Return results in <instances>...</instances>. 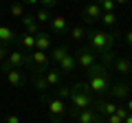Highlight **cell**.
Masks as SVG:
<instances>
[{"instance_id": "1", "label": "cell", "mask_w": 132, "mask_h": 123, "mask_svg": "<svg viewBox=\"0 0 132 123\" xmlns=\"http://www.w3.org/2000/svg\"><path fill=\"white\" fill-rule=\"evenodd\" d=\"M86 38H88V48L95 55H101V66H110L112 59L117 57V53H114V42H117L119 33L90 27V29H86Z\"/></svg>"}, {"instance_id": "2", "label": "cell", "mask_w": 132, "mask_h": 123, "mask_svg": "<svg viewBox=\"0 0 132 123\" xmlns=\"http://www.w3.org/2000/svg\"><path fill=\"white\" fill-rule=\"evenodd\" d=\"M88 88L93 95H110V86H112V81H110L108 73H106V66H101V64H95L93 68H88Z\"/></svg>"}, {"instance_id": "3", "label": "cell", "mask_w": 132, "mask_h": 123, "mask_svg": "<svg viewBox=\"0 0 132 123\" xmlns=\"http://www.w3.org/2000/svg\"><path fill=\"white\" fill-rule=\"evenodd\" d=\"M71 97H68V101H71V112L73 114H77V112H81V110H88V108H93L95 106V97H93V92H90V88L86 84H75V86H71Z\"/></svg>"}, {"instance_id": "4", "label": "cell", "mask_w": 132, "mask_h": 123, "mask_svg": "<svg viewBox=\"0 0 132 123\" xmlns=\"http://www.w3.org/2000/svg\"><path fill=\"white\" fill-rule=\"evenodd\" d=\"M44 103H46V110H48V117H51L53 123H60L62 119L66 117V112H68V106H66V101L57 99V97H44Z\"/></svg>"}, {"instance_id": "5", "label": "cell", "mask_w": 132, "mask_h": 123, "mask_svg": "<svg viewBox=\"0 0 132 123\" xmlns=\"http://www.w3.org/2000/svg\"><path fill=\"white\" fill-rule=\"evenodd\" d=\"M27 66V53L24 51H9L7 53V59L2 61V68H22Z\"/></svg>"}, {"instance_id": "6", "label": "cell", "mask_w": 132, "mask_h": 123, "mask_svg": "<svg viewBox=\"0 0 132 123\" xmlns=\"http://www.w3.org/2000/svg\"><path fill=\"white\" fill-rule=\"evenodd\" d=\"M75 59H77V66L84 68V71H88V68H93L95 64H97V55H95L88 46L79 48V51H77V55H75Z\"/></svg>"}, {"instance_id": "7", "label": "cell", "mask_w": 132, "mask_h": 123, "mask_svg": "<svg viewBox=\"0 0 132 123\" xmlns=\"http://www.w3.org/2000/svg\"><path fill=\"white\" fill-rule=\"evenodd\" d=\"M5 77H7V81H9V86H13V88H22V86L27 84V77H24L22 68H7Z\"/></svg>"}, {"instance_id": "8", "label": "cell", "mask_w": 132, "mask_h": 123, "mask_svg": "<svg viewBox=\"0 0 132 123\" xmlns=\"http://www.w3.org/2000/svg\"><path fill=\"white\" fill-rule=\"evenodd\" d=\"M112 66H114V71H117L119 75H130L132 73V61H130V57H126V55H117L112 59Z\"/></svg>"}, {"instance_id": "9", "label": "cell", "mask_w": 132, "mask_h": 123, "mask_svg": "<svg viewBox=\"0 0 132 123\" xmlns=\"http://www.w3.org/2000/svg\"><path fill=\"white\" fill-rule=\"evenodd\" d=\"M9 44H18V35L11 27L0 24V46H9Z\"/></svg>"}, {"instance_id": "10", "label": "cell", "mask_w": 132, "mask_h": 123, "mask_svg": "<svg viewBox=\"0 0 132 123\" xmlns=\"http://www.w3.org/2000/svg\"><path fill=\"white\" fill-rule=\"evenodd\" d=\"M130 92H132L130 84H123V81L110 86V95H112L114 99H119V101H121V99H128V97H130Z\"/></svg>"}, {"instance_id": "11", "label": "cell", "mask_w": 132, "mask_h": 123, "mask_svg": "<svg viewBox=\"0 0 132 123\" xmlns=\"http://www.w3.org/2000/svg\"><path fill=\"white\" fill-rule=\"evenodd\" d=\"M20 22L24 24V31H27L29 35H38L40 33V24H38V20H35V15L24 13L22 18H20Z\"/></svg>"}, {"instance_id": "12", "label": "cell", "mask_w": 132, "mask_h": 123, "mask_svg": "<svg viewBox=\"0 0 132 123\" xmlns=\"http://www.w3.org/2000/svg\"><path fill=\"white\" fill-rule=\"evenodd\" d=\"M73 119H75L77 123H95L99 119V112L95 108H88V110H81V112L73 114Z\"/></svg>"}, {"instance_id": "13", "label": "cell", "mask_w": 132, "mask_h": 123, "mask_svg": "<svg viewBox=\"0 0 132 123\" xmlns=\"http://www.w3.org/2000/svg\"><path fill=\"white\" fill-rule=\"evenodd\" d=\"M101 13H104V11L99 9L97 2H90V5H86V9H84V20L86 22H99Z\"/></svg>"}, {"instance_id": "14", "label": "cell", "mask_w": 132, "mask_h": 123, "mask_svg": "<svg viewBox=\"0 0 132 123\" xmlns=\"http://www.w3.org/2000/svg\"><path fill=\"white\" fill-rule=\"evenodd\" d=\"M53 48V42H51V35L48 33H42L40 31L35 35V51H42V53H48Z\"/></svg>"}, {"instance_id": "15", "label": "cell", "mask_w": 132, "mask_h": 123, "mask_svg": "<svg viewBox=\"0 0 132 123\" xmlns=\"http://www.w3.org/2000/svg\"><path fill=\"white\" fill-rule=\"evenodd\" d=\"M48 24H51V31H53V33H57V35H60V33H66V29H68L64 15H53Z\"/></svg>"}, {"instance_id": "16", "label": "cell", "mask_w": 132, "mask_h": 123, "mask_svg": "<svg viewBox=\"0 0 132 123\" xmlns=\"http://www.w3.org/2000/svg\"><path fill=\"white\" fill-rule=\"evenodd\" d=\"M18 44H20V51H24V53H33V51H35V35L24 33L22 38H18Z\"/></svg>"}, {"instance_id": "17", "label": "cell", "mask_w": 132, "mask_h": 123, "mask_svg": "<svg viewBox=\"0 0 132 123\" xmlns=\"http://www.w3.org/2000/svg\"><path fill=\"white\" fill-rule=\"evenodd\" d=\"M44 79H46V84H48V88H55V86H60L62 84V73L57 71H53V68H46L44 71Z\"/></svg>"}, {"instance_id": "18", "label": "cell", "mask_w": 132, "mask_h": 123, "mask_svg": "<svg viewBox=\"0 0 132 123\" xmlns=\"http://www.w3.org/2000/svg\"><path fill=\"white\" fill-rule=\"evenodd\" d=\"M57 66H60L62 73H71V71H75V68H77V59H75V55H73V53H68V55H66L64 59L57 64Z\"/></svg>"}, {"instance_id": "19", "label": "cell", "mask_w": 132, "mask_h": 123, "mask_svg": "<svg viewBox=\"0 0 132 123\" xmlns=\"http://www.w3.org/2000/svg\"><path fill=\"white\" fill-rule=\"evenodd\" d=\"M66 55H68V48H66V46H55L51 53H48V59H51L53 64H60Z\"/></svg>"}, {"instance_id": "20", "label": "cell", "mask_w": 132, "mask_h": 123, "mask_svg": "<svg viewBox=\"0 0 132 123\" xmlns=\"http://www.w3.org/2000/svg\"><path fill=\"white\" fill-rule=\"evenodd\" d=\"M33 86L38 88L40 95H44L48 90V84H46V79H44V73H33Z\"/></svg>"}, {"instance_id": "21", "label": "cell", "mask_w": 132, "mask_h": 123, "mask_svg": "<svg viewBox=\"0 0 132 123\" xmlns=\"http://www.w3.org/2000/svg\"><path fill=\"white\" fill-rule=\"evenodd\" d=\"M99 22L104 24L106 29H114V27H117V22H119V18H117V13H114V11H110V13H101Z\"/></svg>"}, {"instance_id": "22", "label": "cell", "mask_w": 132, "mask_h": 123, "mask_svg": "<svg viewBox=\"0 0 132 123\" xmlns=\"http://www.w3.org/2000/svg\"><path fill=\"white\" fill-rule=\"evenodd\" d=\"M33 15H35V20H38L40 27H42V24H46V22H51V18H53V15H51V9H46V7H40Z\"/></svg>"}, {"instance_id": "23", "label": "cell", "mask_w": 132, "mask_h": 123, "mask_svg": "<svg viewBox=\"0 0 132 123\" xmlns=\"http://www.w3.org/2000/svg\"><path fill=\"white\" fill-rule=\"evenodd\" d=\"M71 38L75 40V42H79V40L86 38V27H81V24H77V27L71 29Z\"/></svg>"}, {"instance_id": "24", "label": "cell", "mask_w": 132, "mask_h": 123, "mask_svg": "<svg viewBox=\"0 0 132 123\" xmlns=\"http://www.w3.org/2000/svg\"><path fill=\"white\" fill-rule=\"evenodd\" d=\"M9 13L13 15V18H18V20H20L24 13H27V11H24V5H22V2H13V5L9 7Z\"/></svg>"}, {"instance_id": "25", "label": "cell", "mask_w": 132, "mask_h": 123, "mask_svg": "<svg viewBox=\"0 0 132 123\" xmlns=\"http://www.w3.org/2000/svg\"><path fill=\"white\" fill-rule=\"evenodd\" d=\"M95 2H97L99 5V9L104 11V13H110V11H114V0H95Z\"/></svg>"}, {"instance_id": "26", "label": "cell", "mask_w": 132, "mask_h": 123, "mask_svg": "<svg viewBox=\"0 0 132 123\" xmlns=\"http://www.w3.org/2000/svg\"><path fill=\"white\" fill-rule=\"evenodd\" d=\"M71 86H60V88H57V99H62V101H66V99H68V97H71Z\"/></svg>"}, {"instance_id": "27", "label": "cell", "mask_w": 132, "mask_h": 123, "mask_svg": "<svg viewBox=\"0 0 132 123\" xmlns=\"http://www.w3.org/2000/svg\"><path fill=\"white\" fill-rule=\"evenodd\" d=\"M40 5L46 7V9H55V7H57V0H40Z\"/></svg>"}, {"instance_id": "28", "label": "cell", "mask_w": 132, "mask_h": 123, "mask_svg": "<svg viewBox=\"0 0 132 123\" xmlns=\"http://www.w3.org/2000/svg\"><path fill=\"white\" fill-rule=\"evenodd\" d=\"M5 123H22V119H20L18 114H9V117L5 119Z\"/></svg>"}, {"instance_id": "29", "label": "cell", "mask_w": 132, "mask_h": 123, "mask_svg": "<svg viewBox=\"0 0 132 123\" xmlns=\"http://www.w3.org/2000/svg\"><path fill=\"white\" fill-rule=\"evenodd\" d=\"M106 123H123V119L117 117V114H110V117L106 119Z\"/></svg>"}, {"instance_id": "30", "label": "cell", "mask_w": 132, "mask_h": 123, "mask_svg": "<svg viewBox=\"0 0 132 123\" xmlns=\"http://www.w3.org/2000/svg\"><path fill=\"white\" fill-rule=\"evenodd\" d=\"M7 53H9V51H7V46H0V66H2V61L7 59Z\"/></svg>"}, {"instance_id": "31", "label": "cell", "mask_w": 132, "mask_h": 123, "mask_svg": "<svg viewBox=\"0 0 132 123\" xmlns=\"http://www.w3.org/2000/svg\"><path fill=\"white\" fill-rule=\"evenodd\" d=\"M123 42H126L128 46H132V31H128V33H123Z\"/></svg>"}, {"instance_id": "32", "label": "cell", "mask_w": 132, "mask_h": 123, "mask_svg": "<svg viewBox=\"0 0 132 123\" xmlns=\"http://www.w3.org/2000/svg\"><path fill=\"white\" fill-rule=\"evenodd\" d=\"M126 108H128V112H132V97H128V106Z\"/></svg>"}, {"instance_id": "33", "label": "cell", "mask_w": 132, "mask_h": 123, "mask_svg": "<svg viewBox=\"0 0 132 123\" xmlns=\"http://www.w3.org/2000/svg\"><path fill=\"white\" fill-rule=\"evenodd\" d=\"M22 2H24V5H38L40 0H22Z\"/></svg>"}, {"instance_id": "34", "label": "cell", "mask_w": 132, "mask_h": 123, "mask_svg": "<svg viewBox=\"0 0 132 123\" xmlns=\"http://www.w3.org/2000/svg\"><path fill=\"white\" fill-rule=\"evenodd\" d=\"M123 123H132V112H130V114H128V117H126V119H123Z\"/></svg>"}, {"instance_id": "35", "label": "cell", "mask_w": 132, "mask_h": 123, "mask_svg": "<svg viewBox=\"0 0 132 123\" xmlns=\"http://www.w3.org/2000/svg\"><path fill=\"white\" fill-rule=\"evenodd\" d=\"M128 0H114V5H126Z\"/></svg>"}, {"instance_id": "36", "label": "cell", "mask_w": 132, "mask_h": 123, "mask_svg": "<svg viewBox=\"0 0 132 123\" xmlns=\"http://www.w3.org/2000/svg\"><path fill=\"white\" fill-rule=\"evenodd\" d=\"M95 123H106V119H101V117H99V119H97Z\"/></svg>"}, {"instance_id": "37", "label": "cell", "mask_w": 132, "mask_h": 123, "mask_svg": "<svg viewBox=\"0 0 132 123\" xmlns=\"http://www.w3.org/2000/svg\"><path fill=\"white\" fill-rule=\"evenodd\" d=\"M130 61H132V53H130Z\"/></svg>"}, {"instance_id": "38", "label": "cell", "mask_w": 132, "mask_h": 123, "mask_svg": "<svg viewBox=\"0 0 132 123\" xmlns=\"http://www.w3.org/2000/svg\"><path fill=\"white\" fill-rule=\"evenodd\" d=\"M0 15H2V9H0Z\"/></svg>"}]
</instances>
